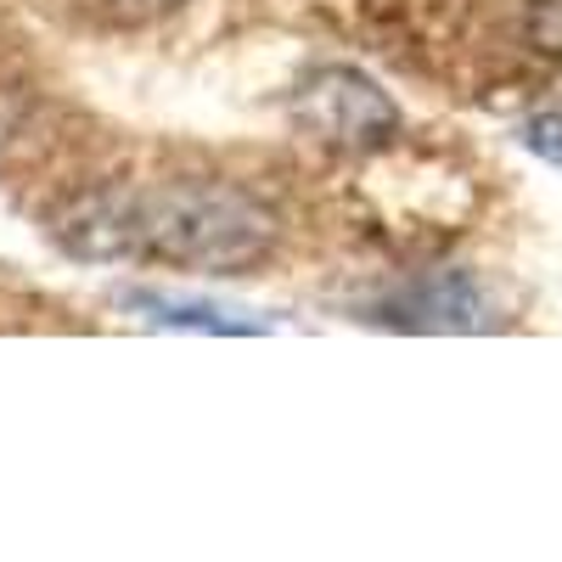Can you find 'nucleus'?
Segmentation results:
<instances>
[{
  "label": "nucleus",
  "instance_id": "nucleus-1",
  "mask_svg": "<svg viewBox=\"0 0 562 562\" xmlns=\"http://www.w3.org/2000/svg\"><path fill=\"white\" fill-rule=\"evenodd\" d=\"M52 237L74 259H102V265L135 259L198 276H248L276 254L281 220L243 180L158 175V180H113L74 198L52 220Z\"/></svg>",
  "mask_w": 562,
  "mask_h": 562
},
{
  "label": "nucleus",
  "instance_id": "nucleus-2",
  "mask_svg": "<svg viewBox=\"0 0 562 562\" xmlns=\"http://www.w3.org/2000/svg\"><path fill=\"white\" fill-rule=\"evenodd\" d=\"M299 124L326 140V147H344V153H378L400 135V108L383 97L378 85L355 68H315L293 102Z\"/></svg>",
  "mask_w": 562,
  "mask_h": 562
},
{
  "label": "nucleus",
  "instance_id": "nucleus-3",
  "mask_svg": "<svg viewBox=\"0 0 562 562\" xmlns=\"http://www.w3.org/2000/svg\"><path fill=\"white\" fill-rule=\"evenodd\" d=\"M130 310H140L147 321L164 326H192V333H265V321L243 315V310H220L203 299H175V293H124Z\"/></svg>",
  "mask_w": 562,
  "mask_h": 562
},
{
  "label": "nucleus",
  "instance_id": "nucleus-4",
  "mask_svg": "<svg viewBox=\"0 0 562 562\" xmlns=\"http://www.w3.org/2000/svg\"><path fill=\"white\" fill-rule=\"evenodd\" d=\"M524 140H529L540 158L562 164V113H540V119H529V124H524Z\"/></svg>",
  "mask_w": 562,
  "mask_h": 562
},
{
  "label": "nucleus",
  "instance_id": "nucleus-5",
  "mask_svg": "<svg viewBox=\"0 0 562 562\" xmlns=\"http://www.w3.org/2000/svg\"><path fill=\"white\" fill-rule=\"evenodd\" d=\"M102 7H113L124 23H147V18H164V12L186 7V0H102Z\"/></svg>",
  "mask_w": 562,
  "mask_h": 562
}]
</instances>
